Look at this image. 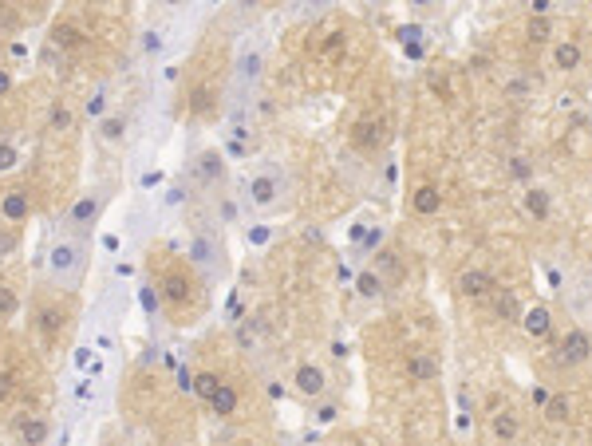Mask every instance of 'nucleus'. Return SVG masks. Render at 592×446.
<instances>
[{
	"mask_svg": "<svg viewBox=\"0 0 592 446\" xmlns=\"http://www.w3.org/2000/svg\"><path fill=\"white\" fill-rule=\"evenodd\" d=\"M190 292H193L190 273H182V269H170L166 277H162V296H166L174 308H182V304L190 301Z\"/></svg>",
	"mask_w": 592,
	"mask_h": 446,
	"instance_id": "f257e3e1",
	"label": "nucleus"
},
{
	"mask_svg": "<svg viewBox=\"0 0 592 446\" xmlns=\"http://www.w3.org/2000/svg\"><path fill=\"white\" fill-rule=\"evenodd\" d=\"M28 214H32V202H28L24 190H8L0 198V217H4V221H24Z\"/></svg>",
	"mask_w": 592,
	"mask_h": 446,
	"instance_id": "f03ea898",
	"label": "nucleus"
},
{
	"mask_svg": "<svg viewBox=\"0 0 592 446\" xmlns=\"http://www.w3.org/2000/svg\"><path fill=\"white\" fill-rule=\"evenodd\" d=\"M292 383H296V391H301V395H320V391H324V372H320V367H312V363H301Z\"/></svg>",
	"mask_w": 592,
	"mask_h": 446,
	"instance_id": "7ed1b4c3",
	"label": "nucleus"
},
{
	"mask_svg": "<svg viewBox=\"0 0 592 446\" xmlns=\"http://www.w3.org/2000/svg\"><path fill=\"white\" fill-rule=\"evenodd\" d=\"M589 351H592V340L584 336V332H568L565 344H561V360H565V363H580V360H589Z\"/></svg>",
	"mask_w": 592,
	"mask_h": 446,
	"instance_id": "20e7f679",
	"label": "nucleus"
},
{
	"mask_svg": "<svg viewBox=\"0 0 592 446\" xmlns=\"http://www.w3.org/2000/svg\"><path fill=\"white\" fill-rule=\"evenodd\" d=\"M280 193V182L273 178V174H261V178L249 182V198H253V205H273Z\"/></svg>",
	"mask_w": 592,
	"mask_h": 446,
	"instance_id": "39448f33",
	"label": "nucleus"
},
{
	"mask_svg": "<svg viewBox=\"0 0 592 446\" xmlns=\"http://www.w3.org/2000/svg\"><path fill=\"white\" fill-rule=\"evenodd\" d=\"M95 217H99V198H95V193H83V198L72 205L67 221H72V225H91Z\"/></svg>",
	"mask_w": 592,
	"mask_h": 446,
	"instance_id": "423d86ee",
	"label": "nucleus"
},
{
	"mask_svg": "<svg viewBox=\"0 0 592 446\" xmlns=\"http://www.w3.org/2000/svg\"><path fill=\"white\" fill-rule=\"evenodd\" d=\"M458 289L466 292V296H486V292L494 289V277H490V273H482V269H474V273H462Z\"/></svg>",
	"mask_w": 592,
	"mask_h": 446,
	"instance_id": "0eeeda50",
	"label": "nucleus"
},
{
	"mask_svg": "<svg viewBox=\"0 0 592 446\" xmlns=\"http://www.w3.org/2000/svg\"><path fill=\"white\" fill-rule=\"evenodd\" d=\"M521 324H525V332L529 336H549V328H553V320H549V308H529V312L521 316Z\"/></svg>",
	"mask_w": 592,
	"mask_h": 446,
	"instance_id": "6e6552de",
	"label": "nucleus"
},
{
	"mask_svg": "<svg viewBox=\"0 0 592 446\" xmlns=\"http://www.w3.org/2000/svg\"><path fill=\"white\" fill-rule=\"evenodd\" d=\"M415 209H419V214H438V209H442V193L435 190V186H423V190H415Z\"/></svg>",
	"mask_w": 592,
	"mask_h": 446,
	"instance_id": "1a4fd4ad",
	"label": "nucleus"
},
{
	"mask_svg": "<svg viewBox=\"0 0 592 446\" xmlns=\"http://www.w3.org/2000/svg\"><path fill=\"white\" fill-rule=\"evenodd\" d=\"M20 438H24L28 446H40L44 438H48V422L44 419H24L20 422Z\"/></svg>",
	"mask_w": 592,
	"mask_h": 446,
	"instance_id": "9d476101",
	"label": "nucleus"
},
{
	"mask_svg": "<svg viewBox=\"0 0 592 446\" xmlns=\"http://www.w3.org/2000/svg\"><path fill=\"white\" fill-rule=\"evenodd\" d=\"M209 407L218 411V415H233V411H237V391L221 383V391H218L214 399H209Z\"/></svg>",
	"mask_w": 592,
	"mask_h": 446,
	"instance_id": "9b49d317",
	"label": "nucleus"
},
{
	"mask_svg": "<svg viewBox=\"0 0 592 446\" xmlns=\"http://www.w3.org/2000/svg\"><path fill=\"white\" fill-rule=\"evenodd\" d=\"M193 391H198V395L202 399H214L221 391V379L214 372H202V375H193Z\"/></svg>",
	"mask_w": 592,
	"mask_h": 446,
	"instance_id": "f8f14e48",
	"label": "nucleus"
},
{
	"mask_svg": "<svg viewBox=\"0 0 592 446\" xmlns=\"http://www.w3.org/2000/svg\"><path fill=\"white\" fill-rule=\"evenodd\" d=\"M407 372H411V379H435V360L431 356H411V363H407Z\"/></svg>",
	"mask_w": 592,
	"mask_h": 446,
	"instance_id": "ddd939ff",
	"label": "nucleus"
},
{
	"mask_svg": "<svg viewBox=\"0 0 592 446\" xmlns=\"http://www.w3.org/2000/svg\"><path fill=\"white\" fill-rule=\"evenodd\" d=\"M525 209L537 214V217H545V214H549V193H545V190H529V193H525Z\"/></svg>",
	"mask_w": 592,
	"mask_h": 446,
	"instance_id": "4468645a",
	"label": "nucleus"
},
{
	"mask_svg": "<svg viewBox=\"0 0 592 446\" xmlns=\"http://www.w3.org/2000/svg\"><path fill=\"white\" fill-rule=\"evenodd\" d=\"M577 63H580V48H577V44H561V48H557V67H565V72H568V67H577Z\"/></svg>",
	"mask_w": 592,
	"mask_h": 446,
	"instance_id": "2eb2a0df",
	"label": "nucleus"
},
{
	"mask_svg": "<svg viewBox=\"0 0 592 446\" xmlns=\"http://www.w3.org/2000/svg\"><path fill=\"white\" fill-rule=\"evenodd\" d=\"M545 415L553 422H561V419H568V399L565 395H553L549 403H545Z\"/></svg>",
	"mask_w": 592,
	"mask_h": 446,
	"instance_id": "dca6fc26",
	"label": "nucleus"
},
{
	"mask_svg": "<svg viewBox=\"0 0 592 446\" xmlns=\"http://www.w3.org/2000/svg\"><path fill=\"white\" fill-rule=\"evenodd\" d=\"M51 40H56L60 48H75V44H79V32H75L72 24H60V28H56V36H51Z\"/></svg>",
	"mask_w": 592,
	"mask_h": 446,
	"instance_id": "f3484780",
	"label": "nucleus"
},
{
	"mask_svg": "<svg viewBox=\"0 0 592 446\" xmlns=\"http://www.w3.org/2000/svg\"><path fill=\"white\" fill-rule=\"evenodd\" d=\"M494 431L502 434V438H513V434H518V419H513V415H497V419H494Z\"/></svg>",
	"mask_w": 592,
	"mask_h": 446,
	"instance_id": "a211bd4d",
	"label": "nucleus"
},
{
	"mask_svg": "<svg viewBox=\"0 0 592 446\" xmlns=\"http://www.w3.org/2000/svg\"><path fill=\"white\" fill-rule=\"evenodd\" d=\"M529 40H533V44L549 40V20H545V16H533V20H529Z\"/></svg>",
	"mask_w": 592,
	"mask_h": 446,
	"instance_id": "6ab92c4d",
	"label": "nucleus"
},
{
	"mask_svg": "<svg viewBox=\"0 0 592 446\" xmlns=\"http://www.w3.org/2000/svg\"><path fill=\"white\" fill-rule=\"evenodd\" d=\"M379 289H383V280L375 277V273H363V277H360V292H363V296H379Z\"/></svg>",
	"mask_w": 592,
	"mask_h": 446,
	"instance_id": "aec40b11",
	"label": "nucleus"
},
{
	"mask_svg": "<svg viewBox=\"0 0 592 446\" xmlns=\"http://www.w3.org/2000/svg\"><path fill=\"white\" fill-rule=\"evenodd\" d=\"M51 127H56V131H67V127H72V111H67V107H51Z\"/></svg>",
	"mask_w": 592,
	"mask_h": 446,
	"instance_id": "412c9836",
	"label": "nucleus"
},
{
	"mask_svg": "<svg viewBox=\"0 0 592 446\" xmlns=\"http://www.w3.org/2000/svg\"><path fill=\"white\" fill-rule=\"evenodd\" d=\"M13 312H16V296H13V289L0 285V316H13Z\"/></svg>",
	"mask_w": 592,
	"mask_h": 446,
	"instance_id": "4be33fe9",
	"label": "nucleus"
},
{
	"mask_svg": "<svg viewBox=\"0 0 592 446\" xmlns=\"http://www.w3.org/2000/svg\"><path fill=\"white\" fill-rule=\"evenodd\" d=\"M60 324H63V316L56 312V308H48V312H44V332H48V336H56V332H60Z\"/></svg>",
	"mask_w": 592,
	"mask_h": 446,
	"instance_id": "5701e85b",
	"label": "nucleus"
},
{
	"mask_svg": "<svg viewBox=\"0 0 592 446\" xmlns=\"http://www.w3.org/2000/svg\"><path fill=\"white\" fill-rule=\"evenodd\" d=\"M119 134H122V119H119V115H111V119L103 122V138H111V143H115Z\"/></svg>",
	"mask_w": 592,
	"mask_h": 446,
	"instance_id": "b1692460",
	"label": "nucleus"
},
{
	"mask_svg": "<svg viewBox=\"0 0 592 446\" xmlns=\"http://www.w3.org/2000/svg\"><path fill=\"white\" fill-rule=\"evenodd\" d=\"M202 174H206V178H218V174H221L218 154H202Z\"/></svg>",
	"mask_w": 592,
	"mask_h": 446,
	"instance_id": "393cba45",
	"label": "nucleus"
},
{
	"mask_svg": "<svg viewBox=\"0 0 592 446\" xmlns=\"http://www.w3.org/2000/svg\"><path fill=\"white\" fill-rule=\"evenodd\" d=\"M13 166H16V150L4 143V146H0V170H13Z\"/></svg>",
	"mask_w": 592,
	"mask_h": 446,
	"instance_id": "a878e982",
	"label": "nucleus"
},
{
	"mask_svg": "<svg viewBox=\"0 0 592 446\" xmlns=\"http://www.w3.org/2000/svg\"><path fill=\"white\" fill-rule=\"evenodd\" d=\"M8 395H13V375H8V372H0V403H4Z\"/></svg>",
	"mask_w": 592,
	"mask_h": 446,
	"instance_id": "bb28decb",
	"label": "nucleus"
},
{
	"mask_svg": "<svg viewBox=\"0 0 592 446\" xmlns=\"http://www.w3.org/2000/svg\"><path fill=\"white\" fill-rule=\"evenodd\" d=\"M237 340H241V348H249V344H253V324H241V332H237Z\"/></svg>",
	"mask_w": 592,
	"mask_h": 446,
	"instance_id": "cd10ccee",
	"label": "nucleus"
},
{
	"mask_svg": "<svg viewBox=\"0 0 592 446\" xmlns=\"http://www.w3.org/2000/svg\"><path fill=\"white\" fill-rule=\"evenodd\" d=\"M16 249V237L13 233H0V253H13Z\"/></svg>",
	"mask_w": 592,
	"mask_h": 446,
	"instance_id": "c85d7f7f",
	"label": "nucleus"
},
{
	"mask_svg": "<svg viewBox=\"0 0 592 446\" xmlns=\"http://www.w3.org/2000/svg\"><path fill=\"white\" fill-rule=\"evenodd\" d=\"M502 316H518V304H513V296H502Z\"/></svg>",
	"mask_w": 592,
	"mask_h": 446,
	"instance_id": "c756f323",
	"label": "nucleus"
},
{
	"mask_svg": "<svg viewBox=\"0 0 592 446\" xmlns=\"http://www.w3.org/2000/svg\"><path fill=\"white\" fill-rule=\"evenodd\" d=\"M257 67H261V56H249L245 60V75H257Z\"/></svg>",
	"mask_w": 592,
	"mask_h": 446,
	"instance_id": "7c9ffc66",
	"label": "nucleus"
},
{
	"mask_svg": "<svg viewBox=\"0 0 592 446\" xmlns=\"http://www.w3.org/2000/svg\"><path fill=\"white\" fill-rule=\"evenodd\" d=\"M533 403H537V407H545V403H549V391H541V387H537V391H533Z\"/></svg>",
	"mask_w": 592,
	"mask_h": 446,
	"instance_id": "2f4dec72",
	"label": "nucleus"
},
{
	"mask_svg": "<svg viewBox=\"0 0 592 446\" xmlns=\"http://www.w3.org/2000/svg\"><path fill=\"white\" fill-rule=\"evenodd\" d=\"M513 174H518V178H525V174H529V166H525V158H518V162H513Z\"/></svg>",
	"mask_w": 592,
	"mask_h": 446,
	"instance_id": "473e14b6",
	"label": "nucleus"
},
{
	"mask_svg": "<svg viewBox=\"0 0 592 446\" xmlns=\"http://www.w3.org/2000/svg\"><path fill=\"white\" fill-rule=\"evenodd\" d=\"M87 111H91V115H99V111H103V95L91 99V103H87Z\"/></svg>",
	"mask_w": 592,
	"mask_h": 446,
	"instance_id": "72a5a7b5",
	"label": "nucleus"
},
{
	"mask_svg": "<svg viewBox=\"0 0 592 446\" xmlns=\"http://www.w3.org/2000/svg\"><path fill=\"white\" fill-rule=\"evenodd\" d=\"M8 87H13V79H8V72H4V67H0V95H4Z\"/></svg>",
	"mask_w": 592,
	"mask_h": 446,
	"instance_id": "f704fd0d",
	"label": "nucleus"
}]
</instances>
